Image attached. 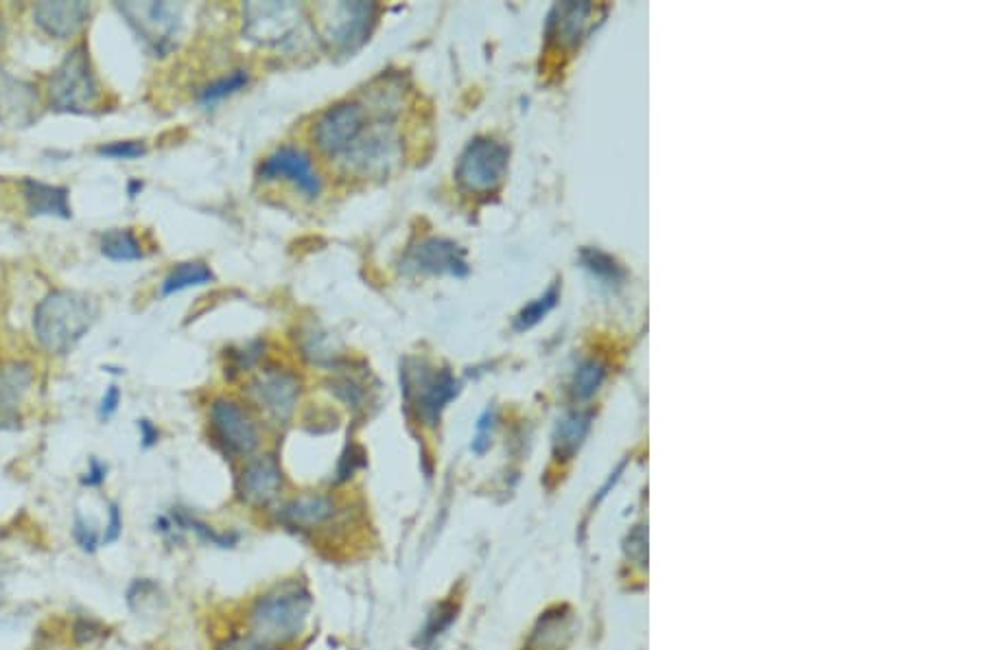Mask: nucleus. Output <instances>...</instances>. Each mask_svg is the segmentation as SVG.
Listing matches in <instances>:
<instances>
[{"label": "nucleus", "instance_id": "obj_29", "mask_svg": "<svg viewBox=\"0 0 984 650\" xmlns=\"http://www.w3.org/2000/svg\"><path fill=\"white\" fill-rule=\"evenodd\" d=\"M247 84H250V71H245V68L232 71L230 75H223V77L210 81V84L200 92V101H202L204 105H213V103L223 101L226 97H232L234 92L243 90Z\"/></svg>", "mask_w": 984, "mask_h": 650}, {"label": "nucleus", "instance_id": "obj_14", "mask_svg": "<svg viewBox=\"0 0 984 650\" xmlns=\"http://www.w3.org/2000/svg\"><path fill=\"white\" fill-rule=\"evenodd\" d=\"M258 176L260 180H287L311 200H316L324 189L322 176L316 169L314 158L296 145H283L273 154H269L260 163Z\"/></svg>", "mask_w": 984, "mask_h": 650}, {"label": "nucleus", "instance_id": "obj_17", "mask_svg": "<svg viewBox=\"0 0 984 650\" xmlns=\"http://www.w3.org/2000/svg\"><path fill=\"white\" fill-rule=\"evenodd\" d=\"M90 14L92 8L84 0H73V3L71 0H57V3L44 0V3L36 5L34 21L47 36L68 40L86 27Z\"/></svg>", "mask_w": 984, "mask_h": 650}, {"label": "nucleus", "instance_id": "obj_37", "mask_svg": "<svg viewBox=\"0 0 984 650\" xmlns=\"http://www.w3.org/2000/svg\"><path fill=\"white\" fill-rule=\"evenodd\" d=\"M217 650H276V646L263 643L250 635V637H228L217 646Z\"/></svg>", "mask_w": 984, "mask_h": 650}, {"label": "nucleus", "instance_id": "obj_19", "mask_svg": "<svg viewBox=\"0 0 984 650\" xmlns=\"http://www.w3.org/2000/svg\"><path fill=\"white\" fill-rule=\"evenodd\" d=\"M591 3H558L547 16V40L560 47H576L587 34L593 14Z\"/></svg>", "mask_w": 984, "mask_h": 650}, {"label": "nucleus", "instance_id": "obj_6", "mask_svg": "<svg viewBox=\"0 0 984 650\" xmlns=\"http://www.w3.org/2000/svg\"><path fill=\"white\" fill-rule=\"evenodd\" d=\"M508 161L510 152L506 145L488 137H477L460 154L456 180L467 193L473 195L493 193L506 178Z\"/></svg>", "mask_w": 984, "mask_h": 650}, {"label": "nucleus", "instance_id": "obj_36", "mask_svg": "<svg viewBox=\"0 0 984 650\" xmlns=\"http://www.w3.org/2000/svg\"><path fill=\"white\" fill-rule=\"evenodd\" d=\"M626 555L628 559L637 561V563H646V557H648V535L643 531V526H637L630 535H628V541H626Z\"/></svg>", "mask_w": 984, "mask_h": 650}, {"label": "nucleus", "instance_id": "obj_34", "mask_svg": "<svg viewBox=\"0 0 984 650\" xmlns=\"http://www.w3.org/2000/svg\"><path fill=\"white\" fill-rule=\"evenodd\" d=\"M363 458H366V454L357 445L346 447V451L340 460V467H337V482H348L357 473V469L363 467V462H366Z\"/></svg>", "mask_w": 984, "mask_h": 650}, {"label": "nucleus", "instance_id": "obj_7", "mask_svg": "<svg viewBox=\"0 0 984 650\" xmlns=\"http://www.w3.org/2000/svg\"><path fill=\"white\" fill-rule=\"evenodd\" d=\"M402 158V143L396 129L381 120L361 135V139L342 156L344 167L363 178H383L392 174Z\"/></svg>", "mask_w": 984, "mask_h": 650}, {"label": "nucleus", "instance_id": "obj_24", "mask_svg": "<svg viewBox=\"0 0 984 650\" xmlns=\"http://www.w3.org/2000/svg\"><path fill=\"white\" fill-rule=\"evenodd\" d=\"M215 281L213 270L204 262H187L176 266L169 277L163 281V296H174L178 292L202 288Z\"/></svg>", "mask_w": 984, "mask_h": 650}, {"label": "nucleus", "instance_id": "obj_9", "mask_svg": "<svg viewBox=\"0 0 984 650\" xmlns=\"http://www.w3.org/2000/svg\"><path fill=\"white\" fill-rule=\"evenodd\" d=\"M301 390L303 383L292 370L267 368L250 381L247 397L271 421L287 423L296 412Z\"/></svg>", "mask_w": 984, "mask_h": 650}, {"label": "nucleus", "instance_id": "obj_23", "mask_svg": "<svg viewBox=\"0 0 984 650\" xmlns=\"http://www.w3.org/2000/svg\"><path fill=\"white\" fill-rule=\"evenodd\" d=\"M101 252L112 262H140L145 256L143 245L129 228H112L101 234Z\"/></svg>", "mask_w": 984, "mask_h": 650}, {"label": "nucleus", "instance_id": "obj_16", "mask_svg": "<svg viewBox=\"0 0 984 650\" xmlns=\"http://www.w3.org/2000/svg\"><path fill=\"white\" fill-rule=\"evenodd\" d=\"M337 499L327 493H307L287 501L278 510V522L294 531H316L333 522L337 514Z\"/></svg>", "mask_w": 984, "mask_h": 650}, {"label": "nucleus", "instance_id": "obj_33", "mask_svg": "<svg viewBox=\"0 0 984 650\" xmlns=\"http://www.w3.org/2000/svg\"><path fill=\"white\" fill-rule=\"evenodd\" d=\"M495 421H497V410L495 408H488L480 421H477V432H475V438L471 443V449L473 454L477 456H484L490 445H493V430H495Z\"/></svg>", "mask_w": 984, "mask_h": 650}, {"label": "nucleus", "instance_id": "obj_31", "mask_svg": "<svg viewBox=\"0 0 984 650\" xmlns=\"http://www.w3.org/2000/svg\"><path fill=\"white\" fill-rule=\"evenodd\" d=\"M73 539L86 555H94L101 546L99 528H94V524L88 522L81 512H75V519H73Z\"/></svg>", "mask_w": 984, "mask_h": 650}, {"label": "nucleus", "instance_id": "obj_18", "mask_svg": "<svg viewBox=\"0 0 984 650\" xmlns=\"http://www.w3.org/2000/svg\"><path fill=\"white\" fill-rule=\"evenodd\" d=\"M36 110L38 92L34 86L0 68V123L25 127L38 116Z\"/></svg>", "mask_w": 984, "mask_h": 650}, {"label": "nucleus", "instance_id": "obj_10", "mask_svg": "<svg viewBox=\"0 0 984 650\" xmlns=\"http://www.w3.org/2000/svg\"><path fill=\"white\" fill-rule=\"evenodd\" d=\"M368 129L366 107L357 101H340L331 105L316 123V145L331 158L344 156Z\"/></svg>", "mask_w": 984, "mask_h": 650}, {"label": "nucleus", "instance_id": "obj_3", "mask_svg": "<svg viewBox=\"0 0 984 650\" xmlns=\"http://www.w3.org/2000/svg\"><path fill=\"white\" fill-rule=\"evenodd\" d=\"M400 385L407 408H413L418 421L430 430L440 425L443 412L462 390L449 370H434L425 361H405Z\"/></svg>", "mask_w": 984, "mask_h": 650}, {"label": "nucleus", "instance_id": "obj_5", "mask_svg": "<svg viewBox=\"0 0 984 650\" xmlns=\"http://www.w3.org/2000/svg\"><path fill=\"white\" fill-rule=\"evenodd\" d=\"M51 103L60 112H90L101 99V86L94 75L86 44L75 47L55 68L49 84Z\"/></svg>", "mask_w": 984, "mask_h": 650}, {"label": "nucleus", "instance_id": "obj_21", "mask_svg": "<svg viewBox=\"0 0 984 650\" xmlns=\"http://www.w3.org/2000/svg\"><path fill=\"white\" fill-rule=\"evenodd\" d=\"M25 200L27 208L34 217H62L68 219L71 204H68V189L57 187V184H47L40 180H25Z\"/></svg>", "mask_w": 984, "mask_h": 650}, {"label": "nucleus", "instance_id": "obj_11", "mask_svg": "<svg viewBox=\"0 0 984 650\" xmlns=\"http://www.w3.org/2000/svg\"><path fill=\"white\" fill-rule=\"evenodd\" d=\"M303 8L296 3H247L243 5V31L247 40L278 47L301 29Z\"/></svg>", "mask_w": 984, "mask_h": 650}, {"label": "nucleus", "instance_id": "obj_38", "mask_svg": "<svg viewBox=\"0 0 984 650\" xmlns=\"http://www.w3.org/2000/svg\"><path fill=\"white\" fill-rule=\"evenodd\" d=\"M107 480V464L101 462L99 458H92L88 464V471L81 475V484L88 488H99Z\"/></svg>", "mask_w": 984, "mask_h": 650}, {"label": "nucleus", "instance_id": "obj_25", "mask_svg": "<svg viewBox=\"0 0 984 650\" xmlns=\"http://www.w3.org/2000/svg\"><path fill=\"white\" fill-rule=\"evenodd\" d=\"M606 379V364L600 359H587L585 364L578 366L574 379H572V395L576 402H589L596 397L600 385Z\"/></svg>", "mask_w": 984, "mask_h": 650}, {"label": "nucleus", "instance_id": "obj_35", "mask_svg": "<svg viewBox=\"0 0 984 650\" xmlns=\"http://www.w3.org/2000/svg\"><path fill=\"white\" fill-rule=\"evenodd\" d=\"M123 535V514H120V508L116 501L110 504V510H107V524H105V531L101 535V544L103 546H112L120 539Z\"/></svg>", "mask_w": 984, "mask_h": 650}, {"label": "nucleus", "instance_id": "obj_13", "mask_svg": "<svg viewBox=\"0 0 984 650\" xmlns=\"http://www.w3.org/2000/svg\"><path fill=\"white\" fill-rule=\"evenodd\" d=\"M210 428L217 443L232 456L247 458L260 445V430L250 412L232 402V399H217L210 408Z\"/></svg>", "mask_w": 984, "mask_h": 650}, {"label": "nucleus", "instance_id": "obj_2", "mask_svg": "<svg viewBox=\"0 0 984 650\" xmlns=\"http://www.w3.org/2000/svg\"><path fill=\"white\" fill-rule=\"evenodd\" d=\"M94 320L97 303L90 296L62 290L40 301L34 314V331L49 353L66 355L92 329Z\"/></svg>", "mask_w": 984, "mask_h": 650}, {"label": "nucleus", "instance_id": "obj_26", "mask_svg": "<svg viewBox=\"0 0 984 650\" xmlns=\"http://www.w3.org/2000/svg\"><path fill=\"white\" fill-rule=\"evenodd\" d=\"M458 620V604L456 602H440L438 607H434V611L427 615V622L423 626V630L418 633V639L416 643L420 648H432L436 643L438 637H443L451 624Z\"/></svg>", "mask_w": 984, "mask_h": 650}, {"label": "nucleus", "instance_id": "obj_32", "mask_svg": "<svg viewBox=\"0 0 984 650\" xmlns=\"http://www.w3.org/2000/svg\"><path fill=\"white\" fill-rule=\"evenodd\" d=\"M97 154L103 158H112V161H136L148 154V148L143 141H116V143L101 145L97 150Z\"/></svg>", "mask_w": 984, "mask_h": 650}, {"label": "nucleus", "instance_id": "obj_20", "mask_svg": "<svg viewBox=\"0 0 984 650\" xmlns=\"http://www.w3.org/2000/svg\"><path fill=\"white\" fill-rule=\"evenodd\" d=\"M591 423H593V415L587 410H574V412H567L562 419H558L553 436H551L553 458L560 462L572 460L585 445V441L591 432Z\"/></svg>", "mask_w": 984, "mask_h": 650}, {"label": "nucleus", "instance_id": "obj_41", "mask_svg": "<svg viewBox=\"0 0 984 650\" xmlns=\"http://www.w3.org/2000/svg\"><path fill=\"white\" fill-rule=\"evenodd\" d=\"M3 428H5V425H3V423H0V430H3Z\"/></svg>", "mask_w": 984, "mask_h": 650}, {"label": "nucleus", "instance_id": "obj_28", "mask_svg": "<svg viewBox=\"0 0 984 650\" xmlns=\"http://www.w3.org/2000/svg\"><path fill=\"white\" fill-rule=\"evenodd\" d=\"M558 301H560V290H558V285H551L540 298L532 301L527 307H523V309L516 314V318H514V329H516V331H529V329H534L538 322H542V320L549 316V311L558 305Z\"/></svg>", "mask_w": 984, "mask_h": 650}, {"label": "nucleus", "instance_id": "obj_30", "mask_svg": "<svg viewBox=\"0 0 984 650\" xmlns=\"http://www.w3.org/2000/svg\"><path fill=\"white\" fill-rule=\"evenodd\" d=\"M331 393H335V397L340 402L346 404V408H350L353 412H361L366 408V387L350 379V377H337L331 381Z\"/></svg>", "mask_w": 984, "mask_h": 650}, {"label": "nucleus", "instance_id": "obj_4", "mask_svg": "<svg viewBox=\"0 0 984 650\" xmlns=\"http://www.w3.org/2000/svg\"><path fill=\"white\" fill-rule=\"evenodd\" d=\"M320 34L337 55H353L372 36L379 18L376 3H335L316 10Z\"/></svg>", "mask_w": 984, "mask_h": 650}, {"label": "nucleus", "instance_id": "obj_8", "mask_svg": "<svg viewBox=\"0 0 984 650\" xmlns=\"http://www.w3.org/2000/svg\"><path fill=\"white\" fill-rule=\"evenodd\" d=\"M118 12L156 55H165L176 47L182 29L180 8L169 3H125L118 5Z\"/></svg>", "mask_w": 984, "mask_h": 650}, {"label": "nucleus", "instance_id": "obj_40", "mask_svg": "<svg viewBox=\"0 0 984 650\" xmlns=\"http://www.w3.org/2000/svg\"><path fill=\"white\" fill-rule=\"evenodd\" d=\"M138 432H140V441H143L145 449H150V447L161 443V432L150 419H140L138 421Z\"/></svg>", "mask_w": 984, "mask_h": 650}, {"label": "nucleus", "instance_id": "obj_15", "mask_svg": "<svg viewBox=\"0 0 984 650\" xmlns=\"http://www.w3.org/2000/svg\"><path fill=\"white\" fill-rule=\"evenodd\" d=\"M283 488V469L273 456L250 460L237 482V493L243 504L252 508L269 506Z\"/></svg>", "mask_w": 984, "mask_h": 650}, {"label": "nucleus", "instance_id": "obj_1", "mask_svg": "<svg viewBox=\"0 0 984 650\" xmlns=\"http://www.w3.org/2000/svg\"><path fill=\"white\" fill-rule=\"evenodd\" d=\"M311 607V591L303 583H283L260 596L250 609V635L269 646L294 641L305 630Z\"/></svg>", "mask_w": 984, "mask_h": 650}, {"label": "nucleus", "instance_id": "obj_12", "mask_svg": "<svg viewBox=\"0 0 984 650\" xmlns=\"http://www.w3.org/2000/svg\"><path fill=\"white\" fill-rule=\"evenodd\" d=\"M402 270L411 275L462 279L469 275L467 252L451 239L425 237L405 252Z\"/></svg>", "mask_w": 984, "mask_h": 650}, {"label": "nucleus", "instance_id": "obj_39", "mask_svg": "<svg viewBox=\"0 0 984 650\" xmlns=\"http://www.w3.org/2000/svg\"><path fill=\"white\" fill-rule=\"evenodd\" d=\"M118 404H120V390H118L116 385H110V387H107V393H105L103 399H101L99 417H101L103 421L112 419V417L116 415V410H118Z\"/></svg>", "mask_w": 984, "mask_h": 650}, {"label": "nucleus", "instance_id": "obj_27", "mask_svg": "<svg viewBox=\"0 0 984 650\" xmlns=\"http://www.w3.org/2000/svg\"><path fill=\"white\" fill-rule=\"evenodd\" d=\"M580 262H583L585 270H589L596 279L604 281L606 285H617L626 277L624 268L615 262V258L598 247H585L580 252Z\"/></svg>", "mask_w": 984, "mask_h": 650}, {"label": "nucleus", "instance_id": "obj_22", "mask_svg": "<svg viewBox=\"0 0 984 650\" xmlns=\"http://www.w3.org/2000/svg\"><path fill=\"white\" fill-rule=\"evenodd\" d=\"M34 383V370L25 361H12L0 368V417H12Z\"/></svg>", "mask_w": 984, "mask_h": 650}]
</instances>
